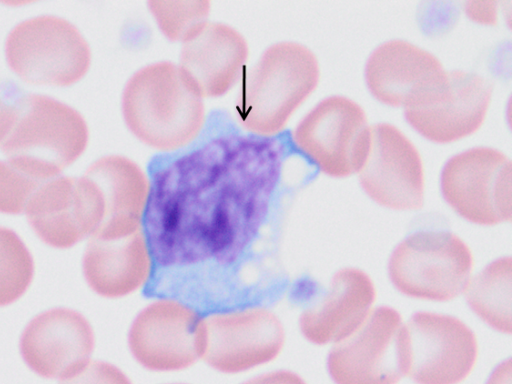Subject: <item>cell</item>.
I'll return each mask as SVG.
<instances>
[{"label":"cell","mask_w":512,"mask_h":384,"mask_svg":"<svg viewBox=\"0 0 512 384\" xmlns=\"http://www.w3.org/2000/svg\"><path fill=\"white\" fill-rule=\"evenodd\" d=\"M286 155L280 137L230 132L155 168L143 218L155 269L237 265L268 219Z\"/></svg>","instance_id":"6da1fadb"},{"label":"cell","mask_w":512,"mask_h":384,"mask_svg":"<svg viewBox=\"0 0 512 384\" xmlns=\"http://www.w3.org/2000/svg\"><path fill=\"white\" fill-rule=\"evenodd\" d=\"M88 135L76 109L47 95H24L4 105L0 115V149L10 164L40 182L72 164Z\"/></svg>","instance_id":"7a4b0ae2"},{"label":"cell","mask_w":512,"mask_h":384,"mask_svg":"<svg viewBox=\"0 0 512 384\" xmlns=\"http://www.w3.org/2000/svg\"><path fill=\"white\" fill-rule=\"evenodd\" d=\"M121 108L132 134L161 151L188 145L205 124L203 98L186 80L178 64L169 61L137 70L124 87Z\"/></svg>","instance_id":"3957f363"},{"label":"cell","mask_w":512,"mask_h":384,"mask_svg":"<svg viewBox=\"0 0 512 384\" xmlns=\"http://www.w3.org/2000/svg\"><path fill=\"white\" fill-rule=\"evenodd\" d=\"M319 62L305 45L281 41L270 45L243 70L235 111L251 134L276 136L318 85Z\"/></svg>","instance_id":"277c9868"},{"label":"cell","mask_w":512,"mask_h":384,"mask_svg":"<svg viewBox=\"0 0 512 384\" xmlns=\"http://www.w3.org/2000/svg\"><path fill=\"white\" fill-rule=\"evenodd\" d=\"M473 268L468 245L444 230H422L407 236L392 252L389 278L402 294L446 302L464 293Z\"/></svg>","instance_id":"5b68a950"},{"label":"cell","mask_w":512,"mask_h":384,"mask_svg":"<svg viewBox=\"0 0 512 384\" xmlns=\"http://www.w3.org/2000/svg\"><path fill=\"white\" fill-rule=\"evenodd\" d=\"M6 60L24 81L68 86L88 71L90 47L68 20L41 15L17 24L5 42Z\"/></svg>","instance_id":"8992f818"},{"label":"cell","mask_w":512,"mask_h":384,"mask_svg":"<svg viewBox=\"0 0 512 384\" xmlns=\"http://www.w3.org/2000/svg\"><path fill=\"white\" fill-rule=\"evenodd\" d=\"M477 357L474 332L454 316L421 311L402 325L401 370L417 384H459Z\"/></svg>","instance_id":"52a82bcc"},{"label":"cell","mask_w":512,"mask_h":384,"mask_svg":"<svg viewBox=\"0 0 512 384\" xmlns=\"http://www.w3.org/2000/svg\"><path fill=\"white\" fill-rule=\"evenodd\" d=\"M295 147L324 174L343 178L358 173L365 160L370 126L363 108L333 95L317 103L291 134Z\"/></svg>","instance_id":"ba28073f"},{"label":"cell","mask_w":512,"mask_h":384,"mask_svg":"<svg viewBox=\"0 0 512 384\" xmlns=\"http://www.w3.org/2000/svg\"><path fill=\"white\" fill-rule=\"evenodd\" d=\"M440 187L447 204L471 223L511 220V160L500 150L479 146L454 155L442 169Z\"/></svg>","instance_id":"9c48e42d"},{"label":"cell","mask_w":512,"mask_h":384,"mask_svg":"<svg viewBox=\"0 0 512 384\" xmlns=\"http://www.w3.org/2000/svg\"><path fill=\"white\" fill-rule=\"evenodd\" d=\"M492 85L476 73L444 71L404 106L407 122L424 138L450 143L482 126L492 98Z\"/></svg>","instance_id":"30bf717a"},{"label":"cell","mask_w":512,"mask_h":384,"mask_svg":"<svg viewBox=\"0 0 512 384\" xmlns=\"http://www.w3.org/2000/svg\"><path fill=\"white\" fill-rule=\"evenodd\" d=\"M127 344L133 358L147 370H184L202 357L204 317L181 300L158 298L135 316Z\"/></svg>","instance_id":"8fae6325"},{"label":"cell","mask_w":512,"mask_h":384,"mask_svg":"<svg viewBox=\"0 0 512 384\" xmlns=\"http://www.w3.org/2000/svg\"><path fill=\"white\" fill-rule=\"evenodd\" d=\"M205 345L201 359L225 374L241 373L273 361L285 344L279 317L251 306L204 317Z\"/></svg>","instance_id":"7c38bea8"},{"label":"cell","mask_w":512,"mask_h":384,"mask_svg":"<svg viewBox=\"0 0 512 384\" xmlns=\"http://www.w3.org/2000/svg\"><path fill=\"white\" fill-rule=\"evenodd\" d=\"M365 193L393 210H418L424 203V170L419 151L396 126H370L369 147L359 172Z\"/></svg>","instance_id":"4fadbf2b"},{"label":"cell","mask_w":512,"mask_h":384,"mask_svg":"<svg viewBox=\"0 0 512 384\" xmlns=\"http://www.w3.org/2000/svg\"><path fill=\"white\" fill-rule=\"evenodd\" d=\"M27 220L47 245L70 248L100 227L104 207L98 187L83 174L80 178L60 176L45 181L25 207Z\"/></svg>","instance_id":"5bb4252c"},{"label":"cell","mask_w":512,"mask_h":384,"mask_svg":"<svg viewBox=\"0 0 512 384\" xmlns=\"http://www.w3.org/2000/svg\"><path fill=\"white\" fill-rule=\"evenodd\" d=\"M402 318L388 306L372 310L349 337L336 343L328 372L336 384H397L402 376L400 335Z\"/></svg>","instance_id":"9a60e30c"},{"label":"cell","mask_w":512,"mask_h":384,"mask_svg":"<svg viewBox=\"0 0 512 384\" xmlns=\"http://www.w3.org/2000/svg\"><path fill=\"white\" fill-rule=\"evenodd\" d=\"M94 331L78 311L57 307L33 317L19 343L25 364L38 376L63 379L90 361Z\"/></svg>","instance_id":"2e32d148"},{"label":"cell","mask_w":512,"mask_h":384,"mask_svg":"<svg viewBox=\"0 0 512 384\" xmlns=\"http://www.w3.org/2000/svg\"><path fill=\"white\" fill-rule=\"evenodd\" d=\"M248 52L247 41L239 31L208 21L182 43L178 66L202 98L219 97L239 81Z\"/></svg>","instance_id":"e0dca14e"},{"label":"cell","mask_w":512,"mask_h":384,"mask_svg":"<svg viewBox=\"0 0 512 384\" xmlns=\"http://www.w3.org/2000/svg\"><path fill=\"white\" fill-rule=\"evenodd\" d=\"M376 298L371 278L358 268L337 271L327 294L300 315L303 337L316 345L338 343L367 319Z\"/></svg>","instance_id":"ac0fdd59"},{"label":"cell","mask_w":512,"mask_h":384,"mask_svg":"<svg viewBox=\"0 0 512 384\" xmlns=\"http://www.w3.org/2000/svg\"><path fill=\"white\" fill-rule=\"evenodd\" d=\"M84 174L98 187L104 207L102 223L91 237L119 239L143 229L150 181L137 163L125 156L107 155L94 161Z\"/></svg>","instance_id":"d6986e66"},{"label":"cell","mask_w":512,"mask_h":384,"mask_svg":"<svg viewBox=\"0 0 512 384\" xmlns=\"http://www.w3.org/2000/svg\"><path fill=\"white\" fill-rule=\"evenodd\" d=\"M82 270L91 290L104 298H123L145 287L155 267L143 229L119 239L90 237Z\"/></svg>","instance_id":"ffe728a7"},{"label":"cell","mask_w":512,"mask_h":384,"mask_svg":"<svg viewBox=\"0 0 512 384\" xmlns=\"http://www.w3.org/2000/svg\"><path fill=\"white\" fill-rule=\"evenodd\" d=\"M431 52L405 40L393 39L377 46L365 66L370 93L383 104L405 106L444 72Z\"/></svg>","instance_id":"44dd1931"},{"label":"cell","mask_w":512,"mask_h":384,"mask_svg":"<svg viewBox=\"0 0 512 384\" xmlns=\"http://www.w3.org/2000/svg\"><path fill=\"white\" fill-rule=\"evenodd\" d=\"M511 257H501L470 278L465 296L470 309L494 330L510 335Z\"/></svg>","instance_id":"7402d4cb"},{"label":"cell","mask_w":512,"mask_h":384,"mask_svg":"<svg viewBox=\"0 0 512 384\" xmlns=\"http://www.w3.org/2000/svg\"><path fill=\"white\" fill-rule=\"evenodd\" d=\"M34 261L13 230L0 226V307L18 300L30 286Z\"/></svg>","instance_id":"603a6c76"},{"label":"cell","mask_w":512,"mask_h":384,"mask_svg":"<svg viewBox=\"0 0 512 384\" xmlns=\"http://www.w3.org/2000/svg\"><path fill=\"white\" fill-rule=\"evenodd\" d=\"M152 13L162 33L172 41L183 43L208 20L209 1H149Z\"/></svg>","instance_id":"cb8c5ba5"},{"label":"cell","mask_w":512,"mask_h":384,"mask_svg":"<svg viewBox=\"0 0 512 384\" xmlns=\"http://www.w3.org/2000/svg\"><path fill=\"white\" fill-rule=\"evenodd\" d=\"M40 182L18 170L8 161H0V213L20 214Z\"/></svg>","instance_id":"d4e9b609"},{"label":"cell","mask_w":512,"mask_h":384,"mask_svg":"<svg viewBox=\"0 0 512 384\" xmlns=\"http://www.w3.org/2000/svg\"><path fill=\"white\" fill-rule=\"evenodd\" d=\"M59 384H132L117 366L105 361H89L75 373L60 380Z\"/></svg>","instance_id":"484cf974"},{"label":"cell","mask_w":512,"mask_h":384,"mask_svg":"<svg viewBox=\"0 0 512 384\" xmlns=\"http://www.w3.org/2000/svg\"><path fill=\"white\" fill-rule=\"evenodd\" d=\"M242 384H306V382L292 371L277 370L258 375Z\"/></svg>","instance_id":"4316f807"},{"label":"cell","mask_w":512,"mask_h":384,"mask_svg":"<svg viewBox=\"0 0 512 384\" xmlns=\"http://www.w3.org/2000/svg\"><path fill=\"white\" fill-rule=\"evenodd\" d=\"M487 384H511V360L499 364L488 379Z\"/></svg>","instance_id":"83f0119b"},{"label":"cell","mask_w":512,"mask_h":384,"mask_svg":"<svg viewBox=\"0 0 512 384\" xmlns=\"http://www.w3.org/2000/svg\"><path fill=\"white\" fill-rule=\"evenodd\" d=\"M3 107H4V104L0 101V115H1V112L3 110Z\"/></svg>","instance_id":"f1b7e54d"},{"label":"cell","mask_w":512,"mask_h":384,"mask_svg":"<svg viewBox=\"0 0 512 384\" xmlns=\"http://www.w3.org/2000/svg\"><path fill=\"white\" fill-rule=\"evenodd\" d=\"M175 384H179V383H175Z\"/></svg>","instance_id":"f546056e"}]
</instances>
